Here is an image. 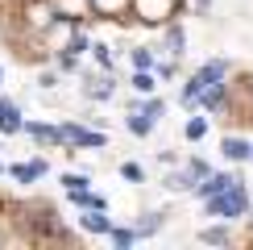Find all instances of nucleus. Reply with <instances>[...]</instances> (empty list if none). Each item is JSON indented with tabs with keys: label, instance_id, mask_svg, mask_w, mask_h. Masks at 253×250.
Here are the masks:
<instances>
[{
	"label": "nucleus",
	"instance_id": "6",
	"mask_svg": "<svg viewBox=\"0 0 253 250\" xmlns=\"http://www.w3.org/2000/svg\"><path fill=\"white\" fill-rule=\"evenodd\" d=\"M170 4H174V0H141V4H137V8H141V17L158 21V8H162V13H170Z\"/></svg>",
	"mask_w": 253,
	"mask_h": 250
},
{
	"label": "nucleus",
	"instance_id": "15",
	"mask_svg": "<svg viewBox=\"0 0 253 250\" xmlns=\"http://www.w3.org/2000/svg\"><path fill=\"white\" fill-rule=\"evenodd\" d=\"M121 175H125V180H133V184H137V180H141V167H137V163H125V167H121Z\"/></svg>",
	"mask_w": 253,
	"mask_h": 250
},
{
	"label": "nucleus",
	"instance_id": "11",
	"mask_svg": "<svg viewBox=\"0 0 253 250\" xmlns=\"http://www.w3.org/2000/svg\"><path fill=\"white\" fill-rule=\"evenodd\" d=\"M29 133L38 142H58V129H46V125H29Z\"/></svg>",
	"mask_w": 253,
	"mask_h": 250
},
{
	"label": "nucleus",
	"instance_id": "7",
	"mask_svg": "<svg viewBox=\"0 0 253 250\" xmlns=\"http://www.w3.org/2000/svg\"><path fill=\"white\" fill-rule=\"evenodd\" d=\"M228 184H237V180H228V175H212V180L199 188V196H208V200H212V196H216V192H224Z\"/></svg>",
	"mask_w": 253,
	"mask_h": 250
},
{
	"label": "nucleus",
	"instance_id": "5",
	"mask_svg": "<svg viewBox=\"0 0 253 250\" xmlns=\"http://www.w3.org/2000/svg\"><path fill=\"white\" fill-rule=\"evenodd\" d=\"M83 229H91V234H112V225H108V217H100L96 208H91V213L83 217Z\"/></svg>",
	"mask_w": 253,
	"mask_h": 250
},
{
	"label": "nucleus",
	"instance_id": "14",
	"mask_svg": "<svg viewBox=\"0 0 253 250\" xmlns=\"http://www.w3.org/2000/svg\"><path fill=\"white\" fill-rule=\"evenodd\" d=\"M133 88H137V92H154V79L141 71V75H133Z\"/></svg>",
	"mask_w": 253,
	"mask_h": 250
},
{
	"label": "nucleus",
	"instance_id": "4",
	"mask_svg": "<svg viewBox=\"0 0 253 250\" xmlns=\"http://www.w3.org/2000/svg\"><path fill=\"white\" fill-rule=\"evenodd\" d=\"M0 129H4V133H17L21 129V113L8 100H0Z\"/></svg>",
	"mask_w": 253,
	"mask_h": 250
},
{
	"label": "nucleus",
	"instance_id": "1",
	"mask_svg": "<svg viewBox=\"0 0 253 250\" xmlns=\"http://www.w3.org/2000/svg\"><path fill=\"white\" fill-rule=\"evenodd\" d=\"M245 208H249V200H245V192H241V180L212 196V213H220V217H241Z\"/></svg>",
	"mask_w": 253,
	"mask_h": 250
},
{
	"label": "nucleus",
	"instance_id": "3",
	"mask_svg": "<svg viewBox=\"0 0 253 250\" xmlns=\"http://www.w3.org/2000/svg\"><path fill=\"white\" fill-rule=\"evenodd\" d=\"M58 142H75V146H104V133H87V129H75V125H62V129H58Z\"/></svg>",
	"mask_w": 253,
	"mask_h": 250
},
{
	"label": "nucleus",
	"instance_id": "13",
	"mask_svg": "<svg viewBox=\"0 0 253 250\" xmlns=\"http://www.w3.org/2000/svg\"><path fill=\"white\" fill-rule=\"evenodd\" d=\"M133 238H137V234H133V229H112V242H117V246H129V242H133Z\"/></svg>",
	"mask_w": 253,
	"mask_h": 250
},
{
	"label": "nucleus",
	"instance_id": "8",
	"mask_svg": "<svg viewBox=\"0 0 253 250\" xmlns=\"http://www.w3.org/2000/svg\"><path fill=\"white\" fill-rule=\"evenodd\" d=\"M42 171H46L42 163H21V167H13V175H17V180H25V184H29V180H38Z\"/></svg>",
	"mask_w": 253,
	"mask_h": 250
},
{
	"label": "nucleus",
	"instance_id": "18",
	"mask_svg": "<svg viewBox=\"0 0 253 250\" xmlns=\"http://www.w3.org/2000/svg\"><path fill=\"white\" fill-rule=\"evenodd\" d=\"M249 159H253V146H249Z\"/></svg>",
	"mask_w": 253,
	"mask_h": 250
},
{
	"label": "nucleus",
	"instance_id": "9",
	"mask_svg": "<svg viewBox=\"0 0 253 250\" xmlns=\"http://www.w3.org/2000/svg\"><path fill=\"white\" fill-rule=\"evenodd\" d=\"M224 154H228V159H245V154H249V146L241 142V138H224Z\"/></svg>",
	"mask_w": 253,
	"mask_h": 250
},
{
	"label": "nucleus",
	"instance_id": "10",
	"mask_svg": "<svg viewBox=\"0 0 253 250\" xmlns=\"http://www.w3.org/2000/svg\"><path fill=\"white\" fill-rule=\"evenodd\" d=\"M204 133H208V121H204V117L187 121V138H191V142H199V138H204Z\"/></svg>",
	"mask_w": 253,
	"mask_h": 250
},
{
	"label": "nucleus",
	"instance_id": "12",
	"mask_svg": "<svg viewBox=\"0 0 253 250\" xmlns=\"http://www.w3.org/2000/svg\"><path fill=\"white\" fill-rule=\"evenodd\" d=\"M150 125H154V121L145 117V113H141V117H129V129H133V133H150Z\"/></svg>",
	"mask_w": 253,
	"mask_h": 250
},
{
	"label": "nucleus",
	"instance_id": "2",
	"mask_svg": "<svg viewBox=\"0 0 253 250\" xmlns=\"http://www.w3.org/2000/svg\"><path fill=\"white\" fill-rule=\"evenodd\" d=\"M224 71H228V67H224L220 59H216V62H208V67H204V71H199V75H195V79L183 88V100H187V104H191V100H199V92H204L208 83H216L220 75H224Z\"/></svg>",
	"mask_w": 253,
	"mask_h": 250
},
{
	"label": "nucleus",
	"instance_id": "17",
	"mask_svg": "<svg viewBox=\"0 0 253 250\" xmlns=\"http://www.w3.org/2000/svg\"><path fill=\"white\" fill-rule=\"evenodd\" d=\"M204 242H228V234H224V229H208Z\"/></svg>",
	"mask_w": 253,
	"mask_h": 250
},
{
	"label": "nucleus",
	"instance_id": "16",
	"mask_svg": "<svg viewBox=\"0 0 253 250\" xmlns=\"http://www.w3.org/2000/svg\"><path fill=\"white\" fill-rule=\"evenodd\" d=\"M62 184H67L71 192H79V188H87V180H83V175H62Z\"/></svg>",
	"mask_w": 253,
	"mask_h": 250
}]
</instances>
